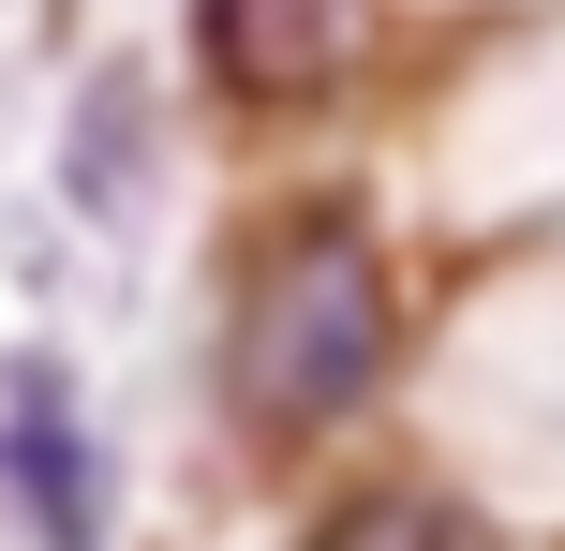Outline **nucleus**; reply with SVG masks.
Returning <instances> with one entry per match:
<instances>
[{
	"label": "nucleus",
	"instance_id": "obj_1",
	"mask_svg": "<svg viewBox=\"0 0 565 551\" xmlns=\"http://www.w3.org/2000/svg\"><path fill=\"white\" fill-rule=\"evenodd\" d=\"M402 373V284H387V239L342 224V209H298L254 268H238V314H224V403L238 433L312 447Z\"/></svg>",
	"mask_w": 565,
	"mask_h": 551
},
{
	"label": "nucleus",
	"instance_id": "obj_2",
	"mask_svg": "<svg viewBox=\"0 0 565 551\" xmlns=\"http://www.w3.org/2000/svg\"><path fill=\"white\" fill-rule=\"evenodd\" d=\"M0 507L45 551H105V447H89V403L45 343L0 358Z\"/></svg>",
	"mask_w": 565,
	"mask_h": 551
},
{
	"label": "nucleus",
	"instance_id": "obj_3",
	"mask_svg": "<svg viewBox=\"0 0 565 551\" xmlns=\"http://www.w3.org/2000/svg\"><path fill=\"white\" fill-rule=\"evenodd\" d=\"M194 45L238 105H328L372 60V0H194Z\"/></svg>",
	"mask_w": 565,
	"mask_h": 551
},
{
	"label": "nucleus",
	"instance_id": "obj_4",
	"mask_svg": "<svg viewBox=\"0 0 565 551\" xmlns=\"http://www.w3.org/2000/svg\"><path fill=\"white\" fill-rule=\"evenodd\" d=\"M298 551H507V537H491V507L431 492V477H358Z\"/></svg>",
	"mask_w": 565,
	"mask_h": 551
}]
</instances>
